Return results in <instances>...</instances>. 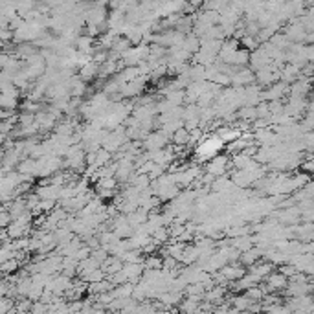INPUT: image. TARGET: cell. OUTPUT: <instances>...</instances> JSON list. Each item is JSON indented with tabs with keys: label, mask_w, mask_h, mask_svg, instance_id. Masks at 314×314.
Here are the masks:
<instances>
[{
	"label": "cell",
	"mask_w": 314,
	"mask_h": 314,
	"mask_svg": "<svg viewBox=\"0 0 314 314\" xmlns=\"http://www.w3.org/2000/svg\"><path fill=\"white\" fill-rule=\"evenodd\" d=\"M223 140L219 136H210L206 138V142H200L199 147L195 149V154H197V158L200 160H213L217 153L223 149Z\"/></svg>",
	"instance_id": "6da1fadb"
},
{
	"label": "cell",
	"mask_w": 314,
	"mask_h": 314,
	"mask_svg": "<svg viewBox=\"0 0 314 314\" xmlns=\"http://www.w3.org/2000/svg\"><path fill=\"white\" fill-rule=\"evenodd\" d=\"M226 167H228V156H215L213 160L208 162L206 171H208L210 177L219 178L224 171H226Z\"/></svg>",
	"instance_id": "7a4b0ae2"
},
{
	"label": "cell",
	"mask_w": 314,
	"mask_h": 314,
	"mask_svg": "<svg viewBox=\"0 0 314 314\" xmlns=\"http://www.w3.org/2000/svg\"><path fill=\"white\" fill-rule=\"evenodd\" d=\"M221 274L226 278V281H228V283H235V281L243 280V278L246 276V272H245V269H243V267H239V265L230 263V265H226L223 270H221Z\"/></svg>",
	"instance_id": "3957f363"
},
{
	"label": "cell",
	"mask_w": 314,
	"mask_h": 314,
	"mask_svg": "<svg viewBox=\"0 0 314 314\" xmlns=\"http://www.w3.org/2000/svg\"><path fill=\"white\" fill-rule=\"evenodd\" d=\"M167 143V136L164 134V132H151V134H147V138H145V147L149 149V151H162L164 149V145Z\"/></svg>",
	"instance_id": "277c9868"
},
{
	"label": "cell",
	"mask_w": 314,
	"mask_h": 314,
	"mask_svg": "<svg viewBox=\"0 0 314 314\" xmlns=\"http://www.w3.org/2000/svg\"><path fill=\"white\" fill-rule=\"evenodd\" d=\"M96 74H99V66H97L94 61L92 63H88V64H85V66H81V79L85 81H90V79H94L96 77Z\"/></svg>",
	"instance_id": "5b68a950"
},
{
	"label": "cell",
	"mask_w": 314,
	"mask_h": 314,
	"mask_svg": "<svg viewBox=\"0 0 314 314\" xmlns=\"http://www.w3.org/2000/svg\"><path fill=\"white\" fill-rule=\"evenodd\" d=\"M143 269L145 270H162L164 269V259L160 257H154V256H149L145 261H143Z\"/></svg>",
	"instance_id": "8992f818"
},
{
	"label": "cell",
	"mask_w": 314,
	"mask_h": 314,
	"mask_svg": "<svg viewBox=\"0 0 314 314\" xmlns=\"http://www.w3.org/2000/svg\"><path fill=\"white\" fill-rule=\"evenodd\" d=\"M18 265H20V261H18L17 257H15V259H9L6 263H2V272H4V274L15 276V272L18 270Z\"/></svg>",
	"instance_id": "52a82bcc"
},
{
	"label": "cell",
	"mask_w": 314,
	"mask_h": 314,
	"mask_svg": "<svg viewBox=\"0 0 314 314\" xmlns=\"http://www.w3.org/2000/svg\"><path fill=\"white\" fill-rule=\"evenodd\" d=\"M175 143L177 145H182V143H189L191 142V134H189L188 129H180V131H177V134H175Z\"/></svg>",
	"instance_id": "ba28073f"
},
{
	"label": "cell",
	"mask_w": 314,
	"mask_h": 314,
	"mask_svg": "<svg viewBox=\"0 0 314 314\" xmlns=\"http://www.w3.org/2000/svg\"><path fill=\"white\" fill-rule=\"evenodd\" d=\"M241 116H243L245 120H254L257 114H256V110H254V109H248V107H246V109L241 110Z\"/></svg>",
	"instance_id": "9c48e42d"
},
{
	"label": "cell",
	"mask_w": 314,
	"mask_h": 314,
	"mask_svg": "<svg viewBox=\"0 0 314 314\" xmlns=\"http://www.w3.org/2000/svg\"><path fill=\"white\" fill-rule=\"evenodd\" d=\"M243 42H245V46L246 48H250V50H256V40L252 39H248V37H246V39H243Z\"/></svg>",
	"instance_id": "30bf717a"
}]
</instances>
